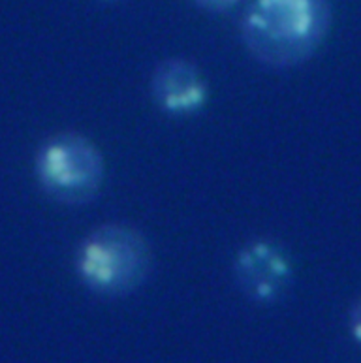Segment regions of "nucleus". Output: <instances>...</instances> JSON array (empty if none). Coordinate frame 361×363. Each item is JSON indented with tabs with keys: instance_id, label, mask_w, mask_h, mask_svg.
<instances>
[{
	"instance_id": "obj_6",
	"label": "nucleus",
	"mask_w": 361,
	"mask_h": 363,
	"mask_svg": "<svg viewBox=\"0 0 361 363\" xmlns=\"http://www.w3.org/2000/svg\"><path fill=\"white\" fill-rule=\"evenodd\" d=\"M346 328L350 333L352 341L361 347V296L352 303L348 316H346Z\"/></svg>"
},
{
	"instance_id": "obj_8",
	"label": "nucleus",
	"mask_w": 361,
	"mask_h": 363,
	"mask_svg": "<svg viewBox=\"0 0 361 363\" xmlns=\"http://www.w3.org/2000/svg\"><path fill=\"white\" fill-rule=\"evenodd\" d=\"M102 2H115V0H102Z\"/></svg>"
},
{
	"instance_id": "obj_7",
	"label": "nucleus",
	"mask_w": 361,
	"mask_h": 363,
	"mask_svg": "<svg viewBox=\"0 0 361 363\" xmlns=\"http://www.w3.org/2000/svg\"><path fill=\"white\" fill-rule=\"evenodd\" d=\"M192 2L211 13H224V11L233 10L241 0H192Z\"/></svg>"
},
{
	"instance_id": "obj_5",
	"label": "nucleus",
	"mask_w": 361,
	"mask_h": 363,
	"mask_svg": "<svg viewBox=\"0 0 361 363\" xmlns=\"http://www.w3.org/2000/svg\"><path fill=\"white\" fill-rule=\"evenodd\" d=\"M149 89L157 108L172 119L200 115L209 102V85L204 74L183 57L160 60L152 70Z\"/></svg>"
},
{
	"instance_id": "obj_4",
	"label": "nucleus",
	"mask_w": 361,
	"mask_h": 363,
	"mask_svg": "<svg viewBox=\"0 0 361 363\" xmlns=\"http://www.w3.org/2000/svg\"><path fill=\"white\" fill-rule=\"evenodd\" d=\"M232 275L250 303L273 307L290 294L296 267L284 245L270 238H254L245 241L233 256Z\"/></svg>"
},
{
	"instance_id": "obj_3",
	"label": "nucleus",
	"mask_w": 361,
	"mask_h": 363,
	"mask_svg": "<svg viewBox=\"0 0 361 363\" xmlns=\"http://www.w3.org/2000/svg\"><path fill=\"white\" fill-rule=\"evenodd\" d=\"M34 177L49 200L62 206L91 203L102 190L106 162L102 151L81 132H57L34 155Z\"/></svg>"
},
{
	"instance_id": "obj_2",
	"label": "nucleus",
	"mask_w": 361,
	"mask_h": 363,
	"mask_svg": "<svg viewBox=\"0 0 361 363\" xmlns=\"http://www.w3.org/2000/svg\"><path fill=\"white\" fill-rule=\"evenodd\" d=\"M74 272L85 290L96 298H128L151 275V243L135 226L124 223L102 224L77 243Z\"/></svg>"
},
{
	"instance_id": "obj_1",
	"label": "nucleus",
	"mask_w": 361,
	"mask_h": 363,
	"mask_svg": "<svg viewBox=\"0 0 361 363\" xmlns=\"http://www.w3.org/2000/svg\"><path fill=\"white\" fill-rule=\"evenodd\" d=\"M333 21L329 0H250L239 33L247 51L271 70H290L313 59Z\"/></svg>"
}]
</instances>
